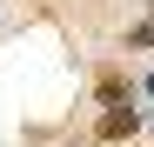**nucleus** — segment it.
Segmentation results:
<instances>
[{"mask_svg": "<svg viewBox=\"0 0 154 147\" xmlns=\"http://www.w3.org/2000/svg\"><path fill=\"white\" fill-rule=\"evenodd\" d=\"M127 127H134V107H114V114H107V120H100V134H107V140H121V134H127Z\"/></svg>", "mask_w": 154, "mask_h": 147, "instance_id": "obj_1", "label": "nucleus"}]
</instances>
